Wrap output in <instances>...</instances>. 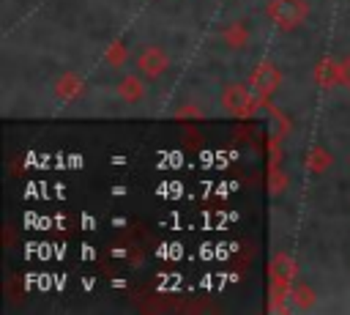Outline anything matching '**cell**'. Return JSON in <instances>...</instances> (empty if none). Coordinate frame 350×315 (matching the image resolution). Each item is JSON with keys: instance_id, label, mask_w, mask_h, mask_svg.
Wrapping results in <instances>:
<instances>
[{"instance_id": "52a82bcc", "label": "cell", "mask_w": 350, "mask_h": 315, "mask_svg": "<svg viewBox=\"0 0 350 315\" xmlns=\"http://www.w3.org/2000/svg\"><path fill=\"white\" fill-rule=\"evenodd\" d=\"M118 96H120L126 104H137V101H142V99H145V85H142V79L134 77V74L123 77L120 85H118Z\"/></svg>"}, {"instance_id": "6da1fadb", "label": "cell", "mask_w": 350, "mask_h": 315, "mask_svg": "<svg viewBox=\"0 0 350 315\" xmlns=\"http://www.w3.org/2000/svg\"><path fill=\"white\" fill-rule=\"evenodd\" d=\"M306 14H309L306 0H271L268 3V16L282 30H295L306 19Z\"/></svg>"}, {"instance_id": "5b68a950", "label": "cell", "mask_w": 350, "mask_h": 315, "mask_svg": "<svg viewBox=\"0 0 350 315\" xmlns=\"http://www.w3.org/2000/svg\"><path fill=\"white\" fill-rule=\"evenodd\" d=\"M167 66H170V58H167V52L159 49V47H145V49L137 55V68H139V74H145V77H150V79H159V77L167 71Z\"/></svg>"}, {"instance_id": "5bb4252c", "label": "cell", "mask_w": 350, "mask_h": 315, "mask_svg": "<svg viewBox=\"0 0 350 315\" xmlns=\"http://www.w3.org/2000/svg\"><path fill=\"white\" fill-rule=\"evenodd\" d=\"M342 85L350 90V55H347L345 63H342Z\"/></svg>"}, {"instance_id": "7c38bea8", "label": "cell", "mask_w": 350, "mask_h": 315, "mask_svg": "<svg viewBox=\"0 0 350 315\" xmlns=\"http://www.w3.org/2000/svg\"><path fill=\"white\" fill-rule=\"evenodd\" d=\"M268 186H271V194H279L287 186V175L279 173V164H271V170H268Z\"/></svg>"}, {"instance_id": "8992f818", "label": "cell", "mask_w": 350, "mask_h": 315, "mask_svg": "<svg viewBox=\"0 0 350 315\" xmlns=\"http://www.w3.org/2000/svg\"><path fill=\"white\" fill-rule=\"evenodd\" d=\"M82 90H85V82H82L77 74H63V77H57V82H55V93H57V99H63V101H74Z\"/></svg>"}, {"instance_id": "277c9868", "label": "cell", "mask_w": 350, "mask_h": 315, "mask_svg": "<svg viewBox=\"0 0 350 315\" xmlns=\"http://www.w3.org/2000/svg\"><path fill=\"white\" fill-rule=\"evenodd\" d=\"M276 85H279V71H276V66L268 63V60H262V63L254 68V74L249 77V88H252V93L257 96L260 104H265V99L273 93Z\"/></svg>"}, {"instance_id": "8fae6325", "label": "cell", "mask_w": 350, "mask_h": 315, "mask_svg": "<svg viewBox=\"0 0 350 315\" xmlns=\"http://www.w3.org/2000/svg\"><path fill=\"white\" fill-rule=\"evenodd\" d=\"M221 38H224L230 47H243V44H246V27H243V25H232V27H227V30L221 33Z\"/></svg>"}, {"instance_id": "9c48e42d", "label": "cell", "mask_w": 350, "mask_h": 315, "mask_svg": "<svg viewBox=\"0 0 350 315\" xmlns=\"http://www.w3.org/2000/svg\"><path fill=\"white\" fill-rule=\"evenodd\" d=\"M306 164H309L312 173H320V170H325V167L331 164V153L323 151L320 145H312L309 153H306Z\"/></svg>"}, {"instance_id": "30bf717a", "label": "cell", "mask_w": 350, "mask_h": 315, "mask_svg": "<svg viewBox=\"0 0 350 315\" xmlns=\"http://www.w3.org/2000/svg\"><path fill=\"white\" fill-rule=\"evenodd\" d=\"M126 58H129V49H126L123 41H112V44L107 47V52H104V60H107L109 66H123Z\"/></svg>"}, {"instance_id": "4fadbf2b", "label": "cell", "mask_w": 350, "mask_h": 315, "mask_svg": "<svg viewBox=\"0 0 350 315\" xmlns=\"http://www.w3.org/2000/svg\"><path fill=\"white\" fill-rule=\"evenodd\" d=\"M293 296H295L298 310H306V307H312V304H314V293H312V288H306V285H295Z\"/></svg>"}, {"instance_id": "7a4b0ae2", "label": "cell", "mask_w": 350, "mask_h": 315, "mask_svg": "<svg viewBox=\"0 0 350 315\" xmlns=\"http://www.w3.org/2000/svg\"><path fill=\"white\" fill-rule=\"evenodd\" d=\"M224 107L235 115V118H249L257 107H262L260 101H257V96L252 93V88H249V82H235V85H230L227 90H224Z\"/></svg>"}, {"instance_id": "ba28073f", "label": "cell", "mask_w": 350, "mask_h": 315, "mask_svg": "<svg viewBox=\"0 0 350 315\" xmlns=\"http://www.w3.org/2000/svg\"><path fill=\"white\" fill-rule=\"evenodd\" d=\"M314 77H317V82H320V85H334V82H342V66L325 58V60H320V66H317Z\"/></svg>"}, {"instance_id": "3957f363", "label": "cell", "mask_w": 350, "mask_h": 315, "mask_svg": "<svg viewBox=\"0 0 350 315\" xmlns=\"http://www.w3.org/2000/svg\"><path fill=\"white\" fill-rule=\"evenodd\" d=\"M290 279H293V260H290V255L279 252L271 263V296H273L271 310H282L279 299H284L290 293Z\"/></svg>"}]
</instances>
